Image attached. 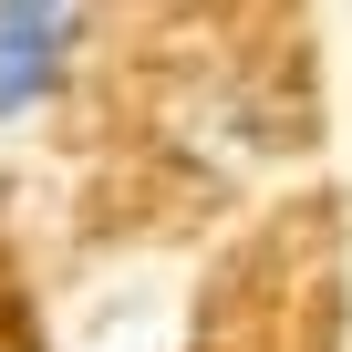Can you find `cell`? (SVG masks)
Returning <instances> with one entry per match:
<instances>
[{"label":"cell","mask_w":352,"mask_h":352,"mask_svg":"<svg viewBox=\"0 0 352 352\" xmlns=\"http://www.w3.org/2000/svg\"><path fill=\"white\" fill-rule=\"evenodd\" d=\"M73 42H83V21H0V124H21L32 104H52Z\"/></svg>","instance_id":"obj_1"},{"label":"cell","mask_w":352,"mask_h":352,"mask_svg":"<svg viewBox=\"0 0 352 352\" xmlns=\"http://www.w3.org/2000/svg\"><path fill=\"white\" fill-rule=\"evenodd\" d=\"M0 21H83V0H0Z\"/></svg>","instance_id":"obj_2"}]
</instances>
